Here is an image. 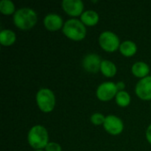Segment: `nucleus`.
Wrapping results in <instances>:
<instances>
[{"mask_svg":"<svg viewBox=\"0 0 151 151\" xmlns=\"http://www.w3.org/2000/svg\"><path fill=\"white\" fill-rule=\"evenodd\" d=\"M36 22L37 14L31 8H20L13 14V24L20 30H29L35 26Z\"/></svg>","mask_w":151,"mask_h":151,"instance_id":"1","label":"nucleus"},{"mask_svg":"<svg viewBox=\"0 0 151 151\" xmlns=\"http://www.w3.org/2000/svg\"><path fill=\"white\" fill-rule=\"evenodd\" d=\"M28 144L35 150L45 149L49 144V134L47 129L41 125L31 127L27 134Z\"/></svg>","mask_w":151,"mask_h":151,"instance_id":"2","label":"nucleus"},{"mask_svg":"<svg viewBox=\"0 0 151 151\" xmlns=\"http://www.w3.org/2000/svg\"><path fill=\"white\" fill-rule=\"evenodd\" d=\"M62 32L67 38L73 41H81L87 35L85 25L81 20L76 19L66 20L62 28Z\"/></svg>","mask_w":151,"mask_h":151,"instance_id":"3","label":"nucleus"},{"mask_svg":"<svg viewBox=\"0 0 151 151\" xmlns=\"http://www.w3.org/2000/svg\"><path fill=\"white\" fill-rule=\"evenodd\" d=\"M35 100L37 106L42 112H50L55 108L56 97L54 93L49 88H41L36 94Z\"/></svg>","mask_w":151,"mask_h":151,"instance_id":"4","label":"nucleus"},{"mask_svg":"<svg viewBox=\"0 0 151 151\" xmlns=\"http://www.w3.org/2000/svg\"><path fill=\"white\" fill-rule=\"evenodd\" d=\"M99 45L107 52H114L119 50L120 41L119 36L111 31H104L99 35Z\"/></svg>","mask_w":151,"mask_h":151,"instance_id":"5","label":"nucleus"},{"mask_svg":"<svg viewBox=\"0 0 151 151\" xmlns=\"http://www.w3.org/2000/svg\"><path fill=\"white\" fill-rule=\"evenodd\" d=\"M116 83L112 81H106L100 84L96 89V97L102 102H108L116 97L118 94Z\"/></svg>","mask_w":151,"mask_h":151,"instance_id":"6","label":"nucleus"},{"mask_svg":"<svg viewBox=\"0 0 151 151\" xmlns=\"http://www.w3.org/2000/svg\"><path fill=\"white\" fill-rule=\"evenodd\" d=\"M103 126L104 130L111 135H119L123 132L124 129L123 121L120 118L115 115H109L105 117V120Z\"/></svg>","mask_w":151,"mask_h":151,"instance_id":"7","label":"nucleus"},{"mask_svg":"<svg viewBox=\"0 0 151 151\" xmlns=\"http://www.w3.org/2000/svg\"><path fill=\"white\" fill-rule=\"evenodd\" d=\"M61 5L64 12L71 17L81 16L84 12V4L81 0H64Z\"/></svg>","mask_w":151,"mask_h":151,"instance_id":"8","label":"nucleus"},{"mask_svg":"<svg viewBox=\"0 0 151 151\" xmlns=\"http://www.w3.org/2000/svg\"><path fill=\"white\" fill-rule=\"evenodd\" d=\"M135 93L137 96L143 101L151 100V77L147 76L141 79L135 86Z\"/></svg>","mask_w":151,"mask_h":151,"instance_id":"9","label":"nucleus"},{"mask_svg":"<svg viewBox=\"0 0 151 151\" xmlns=\"http://www.w3.org/2000/svg\"><path fill=\"white\" fill-rule=\"evenodd\" d=\"M102 61L103 60H101L100 56L95 53H90L85 56V58H83L82 66L88 73H96L100 70Z\"/></svg>","mask_w":151,"mask_h":151,"instance_id":"10","label":"nucleus"},{"mask_svg":"<svg viewBox=\"0 0 151 151\" xmlns=\"http://www.w3.org/2000/svg\"><path fill=\"white\" fill-rule=\"evenodd\" d=\"M44 27L47 30L50 32H55L62 29L64 27V21L61 16L56 13H49L45 16L43 19Z\"/></svg>","mask_w":151,"mask_h":151,"instance_id":"11","label":"nucleus"},{"mask_svg":"<svg viewBox=\"0 0 151 151\" xmlns=\"http://www.w3.org/2000/svg\"><path fill=\"white\" fill-rule=\"evenodd\" d=\"M131 71H132V73L135 77L141 78V79H143V78L149 76V73H150L151 72L150 66L146 63L142 62V61L134 63L132 66Z\"/></svg>","mask_w":151,"mask_h":151,"instance_id":"12","label":"nucleus"},{"mask_svg":"<svg viewBox=\"0 0 151 151\" xmlns=\"http://www.w3.org/2000/svg\"><path fill=\"white\" fill-rule=\"evenodd\" d=\"M81 21L88 27L96 26L99 21V14L93 10L85 11L81 16Z\"/></svg>","mask_w":151,"mask_h":151,"instance_id":"13","label":"nucleus"},{"mask_svg":"<svg viewBox=\"0 0 151 151\" xmlns=\"http://www.w3.org/2000/svg\"><path fill=\"white\" fill-rule=\"evenodd\" d=\"M119 50L124 57L130 58L137 52V46L133 41H125L121 42Z\"/></svg>","mask_w":151,"mask_h":151,"instance_id":"14","label":"nucleus"},{"mask_svg":"<svg viewBox=\"0 0 151 151\" xmlns=\"http://www.w3.org/2000/svg\"><path fill=\"white\" fill-rule=\"evenodd\" d=\"M101 73L107 78H111L117 73V67L115 64L110 60H103L100 67Z\"/></svg>","mask_w":151,"mask_h":151,"instance_id":"15","label":"nucleus"},{"mask_svg":"<svg viewBox=\"0 0 151 151\" xmlns=\"http://www.w3.org/2000/svg\"><path fill=\"white\" fill-rule=\"evenodd\" d=\"M16 41V35L12 30L3 29L0 32V43L3 46H11Z\"/></svg>","mask_w":151,"mask_h":151,"instance_id":"16","label":"nucleus"},{"mask_svg":"<svg viewBox=\"0 0 151 151\" xmlns=\"http://www.w3.org/2000/svg\"><path fill=\"white\" fill-rule=\"evenodd\" d=\"M116 104L119 106V107H127L130 104L131 102V96L127 92V91H119L118 92L116 97Z\"/></svg>","mask_w":151,"mask_h":151,"instance_id":"17","label":"nucleus"},{"mask_svg":"<svg viewBox=\"0 0 151 151\" xmlns=\"http://www.w3.org/2000/svg\"><path fill=\"white\" fill-rule=\"evenodd\" d=\"M0 12L4 15H12L15 13V4L10 0H2L0 2Z\"/></svg>","mask_w":151,"mask_h":151,"instance_id":"18","label":"nucleus"},{"mask_svg":"<svg viewBox=\"0 0 151 151\" xmlns=\"http://www.w3.org/2000/svg\"><path fill=\"white\" fill-rule=\"evenodd\" d=\"M105 120V117L102 114V113H94L91 118H90V121L92 124L96 125V126H99V125H104Z\"/></svg>","mask_w":151,"mask_h":151,"instance_id":"19","label":"nucleus"},{"mask_svg":"<svg viewBox=\"0 0 151 151\" xmlns=\"http://www.w3.org/2000/svg\"><path fill=\"white\" fill-rule=\"evenodd\" d=\"M45 151H62V148L57 142H49L45 148Z\"/></svg>","mask_w":151,"mask_h":151,"instance_id":"20","label":"nucleus"},{"mask_svg":"<svg viewBox=\"0 0 151 151\" xmlns=\"http://www.w3.org/2000/svg\"><path fill=\"white\" fill-rule=\"evenodd\" d=\"M146 139L149 142V143L151 144V124L146 130Z\"/></svg>","mask_w":151,"mask_h":151,"instance_id":"21","label":"nucleus"},{"mask_svg":"<svg viewBox=\"0 0 151 151\" xmlns=\"http://www.w3.org/2000/svg\"><path fill=\"white\" fill-rule=\"evenodd\" d=\"M116 85H117V88H118V91L119 92V91H124V88H126V85H125V83L123 81H119Z\"/></svg>","mask_w":151,"mask_h":151,"instance_id":"22","label":"nucleus"},{"mask_svg":"<svg viewBox=\"0 0 151 151\" xmlns=\"http://www.w3.org/2000/svg\"><path fill=\"white\" fill-rule=\"evenodd\" d=\"M35 151H43L42 150H35Z\"/></svg>","mask_w":151,"mask_h":151,"instance_id":"23","label":"nucleus"},{"mask_svg":"<svg viewBox=\"0 0 151 151\" xmlns=\"http://www.w3.org/2000/svg\"><path fill=\"white\" fill-rule=\"evenodd\" d=\"M150 77H151V72H150Z\"/></svg>","mask_w":151,"mask_h":151,"instance_id":"24","label":"nucleus"}]
</instances>
